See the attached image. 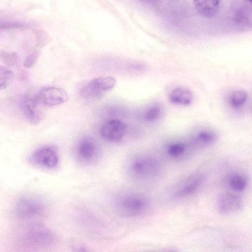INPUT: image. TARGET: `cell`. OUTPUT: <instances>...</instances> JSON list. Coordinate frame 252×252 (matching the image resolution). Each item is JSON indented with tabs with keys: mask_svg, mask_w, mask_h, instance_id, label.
<instances>
[{
	"mask_svg": "<svg viewBox=\"0 0 252 252\" xmlns=\"http://www.w3.org/2000/svg\"><path fill=\"white\" fill-rule=\"evenodd\" d=\"M116 209L126 217H138L147 213L150 208L149 199L144 195L127 192L121 195L115 201Z\"/></svg>",
	"mask_w": 252,
	"mask_h": 252,
	"instance_id": "cell-1",
	"label": "cell"
},
{
	"mask_svg": "<svg viewBox=\"0 0 252 252\" xmlns=\"http://www.w3.org/2000/svg\"><path fill=\"white\" fill-rule=\"evenodd\" d=\"M77 160L81 163L91 164L96 161L100 155V148L94 138L87 136L81 138L74 149Z\"/></svg>",
	"mask_w": 252,
	"mask_h": 252,
	"instance_id": "cell-2",
	"label": "cell"
},
{
	"mask_svg": "<svg viewBox=\"0 0 252 252\" xmlns=\"http://www.w3.org/2000/svg\"><path fill=\"white\" fill-rule=\"evenodd\" d=\"M45 208V203L41 199L33 195H27L18 200L15 213L21 218L30 219L41 215Z\"/></svg>",
	"mask_w": 252,
	"mask_h": 252,
	"instance_id": "cell-3",
	"label": "cell"
},
{
	"mask_svg": "<svg viewBox=\"0 0 252 252\" xmlns=\"http://www.w3.org/2000/svg\"><path fill=\"white\" fill-rule=\"evenodd\" d=\"M128 170L135 177L147 178L157 174L159 170V165L153 157L142 156L132 160L129 164Z\"/></svg>",
	"mask_w": 252,
	"mask_h": 252,
	"instance_id": "cell-4",
	"label": "cell"
},
{
	"mask_svg": "<svg viewBox=\"0 0 252 252\" xmlns=\"http://www.w3.org/2000/svg\"><path fill=\"white\" fill-rule=\"evenodd\" d=\"M23 238L24 242L28 245L46 246L54 243L55 235L49 228L41 224H36L26 230Z\"/></svg>",
	"mask_w": 252,
	"mask_h": 252,
	"instance_id": "cell-5",
	"label": "cell"
},
{
	"mask_svg": "<svg viewBox=\"0 0 252 252\" xmlns=\"http://www.w3.org/2000/svg\"><path fill=\"white\" fill-rule=\"evenodd\" d=\"M42 107L38 99L37 92L30 91L23 97L22 102L23 111L31 124L36 125L42 121L44 117Z\"/></svg>",
	"mask_w": 252,
	"mask_h": 252,
	"instance_id": "cell-6",
	"label": "cell"
},
{
	"mask_svg": "<svg viewBox=\"0 0 252 252\" xmlns=\"http://www.w3.org/2000/svg\"><path fill=\"white\" fill-rule=\"evenodd\" d=\"M29 161L33 164L43 168L53 169L58 165L59 157L54 147L45 145L33 152L29 157Z\"/></svg>",
	"mask_w": 252,
	"mask_h": 252,
	"instance_id": "cell-7",
	"label": "cell"
},
{
	"mask_svg": "<svg viewBox=\"0 0 252 252\" xmlns=\"http://www.w3.org/2000/svg\"><path fill=\"white\" fill-rule=\"evenodd\" d=\"M115 84L116 80L112 77H97L92 80L82 89L81 94L85 98L95 97L111 90Z\"/></svg>",
	"mask_w": 252,
	"mask_h": 252,
	"instance_id": "cell-8",
	"label": "cell"
},
{
	"mask_svg": "<svg viewBox=\"0 0 252 252\" xmlns=\"http://www.w3.org/2000/svg\"><path fill=\"white\" fill-rule=\"evenodd\" d=\"M127 126L120 120L112 119L103 123L100 128V135L110 142L121 141L126 134Z\"/></svg>",
	"mask_w": 252,
	"mask_h": 252,
	"instance_id": "cell-9",
	"label": "cell"
},
{
	"mask_svg": "<svg viewBox=\"0 0 252 252\" xmlns=\"http://www.w3.org/2000/svg\"><path fill=\"white\" fill-rule=\"evenodd\" d=\"M39 102L43 106L51 107L61 104L68 99V95L63 89L47 87L37 92Z\"/></svg>",
	"mask_w": 252,
	"mask_h": 252,
	"instance_id": "cell-10",
	"label": "cell"
},
{
	"mask_svg": "<svg viewBox=\"0 0 252 252\" xmlns=\"http://www.w3.org/2000/svg\"><path fill=\"white\" fill-rule=\"evenodd\" d=\"M219 211L223 214H232L239 211L243 206L241 197L231 193H225L220 195L218 202Z\"/></svg>",
	"mask_w": 252,
	"mask_h": 252,
	"instance_id": "cell-11",
	"label": "cell"
},
{
	"mask_svg": "<svg viewBox=\"0 0 252 252\" xmlns=\"http://www.w3.org/2000/svg\"><path fill=\"white\" fill-rule=\"evenodd\" d=\"M220 0H194L196 10L205 18H211L218 12Z\"/></svg>",
	"mask_w": 252,
	"mask_h": 252,
	"instance_id": "cell-12",
	"label": "cell"
},
{
	"mask_svg": "<svg viewBox=\"0 0 252 252\" xmlns=\"http://www.w3.org/2000/svg\"><path fill=\"white\" fill-rule=\"evenodd\" d=\"M192 98L191 92L185 87L175 88L169 95V99L171 102L182 105H189L192 101Z\"/></svg>",
	"mask_w": 252,
	"mask_h": 252,
	"instance_id": "cell-13",
	"label": "cell"
},
{
	"mask_svg": "<svg viewBox=\"0 0 252 252\" xmlns=\"http://www.w3.org/2000/svg\"><path fill=\"white\" fill-rule=\"evenodd\" d=\"M202 178H199L192 181L177 190L174 194L177 197H183L194 192L200 186Z\"/></svg>",
	"mask_w": 252,
	"mask_h": 252,
	"instance_id": "cell-14",
	"label": "cell"
},
{
	"mask_svg": "<svg viewBox=\"0 0 252 252\" xmlns=\"http://www.w3.org/2000/svg\"><path fill=\"white\" fill-rule=\"evenodd\" d=\"M248 97L247 92L244 90H237L233 92L230 97V103L232 106L238 108L242 106Z\"/></svg>",
	"mask_w": 252,
	"mask_h": 252,
	"instance_id": "cell-15",
	"label": "cell"
},
{
	"mask_svg": "<svg viewBox=\"0 0 252 252\" xmlns=\"http://www.w3.org/2000/svg\"><path fill=\"white\" fill-rule=\"evenodd\" d=\"M13 78V72L5 66L0 65V91L9 86Z\"/></svg>",
	"mask_w": 252,
	"mask_h": 252,
	"instance_id": "cell-16",
	"label": "cell"
},
{
	"mask_svg": "<svg viewBox=\"0 0 252 252\" xmlns=\"http://www.w3.org/2000/svg\"><path fill=\"white\" fill-rule=\"evenodd\" d=\"M229 184L231 188L237 191L243 190L247 185L245 178L240 175H234L230 179Z\"/></svg>",
	"mask_w": 252,
	"mask_h": 252,
	"instance_id": "cell-17",
	"label": "cell"
},
{
	"mask_svg": "<svg viewBox=\"0 0 252 252\" xmlns=\"http://www.w3.org/2000/svg\"><path fill=\"white\" fill-rule=\"evenodd\" d=\"M161 109L158 106H153L148 108L145 112L143 118L145 120L152 122L157 120L161 115Z\"/></svg>",
	"mask_w": 252,
	"mask_h": 252,
	"instance_id": "cell-18",
	"label": "cell"
},
{
	"mask_svg": "<svg viewBox=\"0 0 252 252\" xmlns=\"http://www.w3.org/2000/svg\"><path fill=\"white\" fill-rule=\"evenodd\" d=\"M197 138L199 141L203 143L211 144L216 141L217 139V135L214 132L203 130L198 134Z\"/></svg>",
	"mask_w": 252,
	"mask_h": 252,
	"instance_id": "cell-19",
	"label": "cell"
},
{
	"mask_svg": "<svg viewBox=\"0 0 252 252\" xmlns=\"http://www.w3.org/2000/svg\"><path fill=\"white\" fill-rule=\"evenodd\" d=\"M185 150V145L180 143L171 145L168 148V154L173 157H177L182 154Z\"/></svg>",
	"mask_w": 252,
	"mask_h": 252,
	"instance_id": "cell-20",
	"label": "cell"
},
{
	"mask_svg": "<svg viewBox=\"0 0 252 252\" xmlns=\"http://www.w3.org/2000/svg\"><path fill=\"white\" fill-rule=\"evenodd\" d=\"M38 55L36 53H32L28 55L24 60V66L27 68L32 66L36 61Z\"/></svg>",
	"mask_w": 252,
	"mask_h": 252,
	"instance_id": "cell-21",
	"label": "cell"
},
{
	"mask_svg": "<svg viewBox=\"0 0 252 252\" xmlns=\"http://www.w3.org/2000/svg\"><path fill=\"white\" fill-rule=\"evenodd\" d=\"M249 0L250 2L252 1V0Z\"/></svg>",
	"mask_w": 252,
	"mask_h": 252,
	"instance_id": "cell-22",
	"label": "cell"
}]
</instances>
